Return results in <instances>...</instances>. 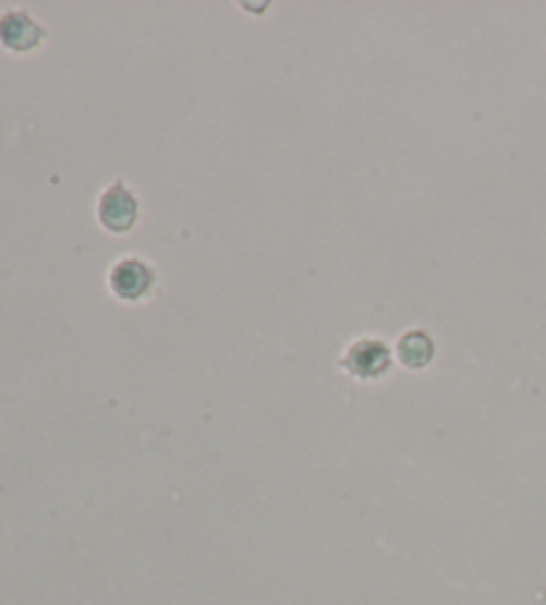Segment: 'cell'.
I'll list each match as a JSON object with an SVG mask.
<instances>
[{"instance_id": "obj_1", "label": "cell", "mask_w": 546, "mask_h": 605, "mask_svg": "<svg viewBox=\"0 0 546 605\" xmlns=\"http://www.w3.org/2000/svg\"><path fill=\"white\" fill-rule=\"evenodd\" d=\"M389 363H392L389 347L374 337L352 341L344 350V358H341V368L350 371L357 379H379L389 371Z\"/></svg>"}, {"instance_id": "obj_2", "label": "cell", "mask_w": 546, "mask_h": 605, "mask_svg": "<svg viewBox=\"0 0 546 605\" xmlns=\"http://www.w3.org/2000/svg\"><path fill=\"white\" fill-rule=\"evenodd\" d=\"M155 286V273L147 262L129 256L120 259L110 269V291L116 293L123 302H142L144 297H149Z\"/></svg>"}, {"instance_id": "obj_3", "label": "cell", "mask_w": 546, "mask_h": 605, "mask_svg": "<svg viewBox=\"0 0 546 605\" xmlns=\"http://www.w3.org/2000/svg\"><path fill=\"white\" fill-rule=\"evenodd\" d=\"M139 217V201L123 182L110 184L99 197V221L110 232H129Z\"/></svg>"}, {"instance_id": "obj_4", "label": "cell", "mask_w": 546, "mask_h": 605, "mask_svg": "<svg viewBox=\"0 0 546 605\" xmlns=\"http://www.w3.org/2000/svg\"><path fill=\"white\" fill-rule=\"evenodd\" d=\"M46 38V29L24 11H5L0 16V44L16 53L35 51Z\"/></svg>"}, {"instance_id": "obj_5", "label": "cell", "mask_w": 546, "mask_h": 605, "mask_svg": "<svg viewBox=\"0 0 546 605\" xmlns=\"http://www.w3.org/2000/svg\"><path fill=\"white\" fill-rule=\"evenodd\" d=\"M398 355L408 368H424L435 355V344H432L427 331H408L398 341Z\"/></svg>"}]
</instances>
